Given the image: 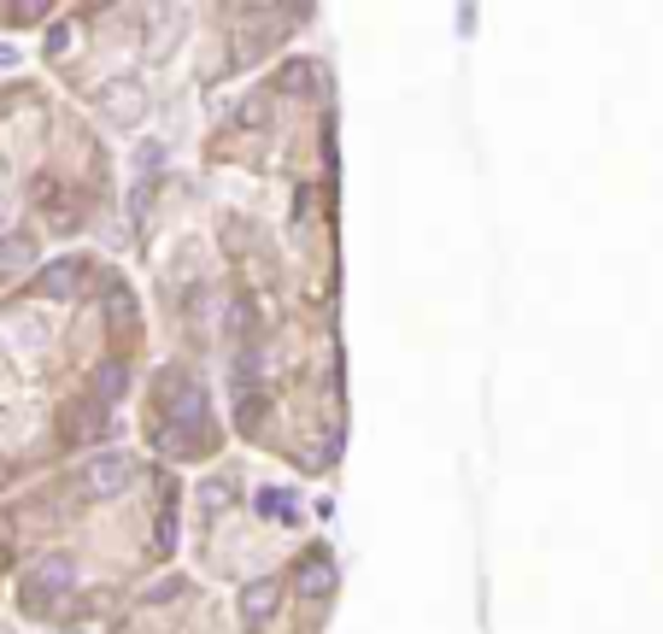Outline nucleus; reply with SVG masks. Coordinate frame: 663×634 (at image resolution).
Instances as JSON below:
<instances>
[{"label":"nucleus","mask_w":663,"mask_h":634,"mask_svg":"<svg viewBox=\"0 0 663 634\" xmlns=\"http://www.w3.org/2000/svg\"><path fill=\"white\" fill-rule=\"evenodd\" d=\"M71 582H77V570H71V558H48V565H36L30 575H24V587H18L24 611H48V599H60Z\"/></svg>","instance_id":"f257e3e1"},{"label":"nucleus","mask_w":663,"mask_h":634,"mask_svg":"<svg viewBox=\"0 0 663 634\" xmlns=\"http://www.w3.org/2000/svg\"><path fill=\"white\" fill-rule=\"evenodd\" d=\"M129 476H136V465H129L124 453H106L89 465V494H118V487H129Z\"/></svg>","instance_id":"f03ea898"},{"label":"nucleus","mask_w":663,"mask_h":634,"mask_svg":"<svg viewBox=\"0 0 663 634\" xmlns=\"http://www.w3.org/2000/svg\"><path fill=\"white\" fill-rule=\"evenodd\" d=\"M100 112H106L112 124H136L141 118V89L136 83H112V89H100Z\"/></svg>","instance_id":"7ed1b4c3"},{"label":"nucleus","mask_w":663,"mask_h":634,"mask_svg":"<svg viewBox=\"0 0 663 634\" xmlns=\"http://www.w3.org/2000/svg\"><path fill=\"white\" fill-rule=\"evenodd\" d=\"M294 587H299V594H306V599H323L329 587H335V565H329L323 553H306V565H299Z\"/></svg>","instance_id":"20e7f679"},{"label":"nucleus","mask_w":663,"mask_h":634,"mask_svg":"<svg viewBox=\"0 0 663 634\" xmlns=\"http://www.w3.org/2000/svg\"><path fill=\"white\" fill-rule=\"evenodd\" d=\"M277 594H282L277 582H253L247 594H241V617H247L253 629H265V623H270V611H277Z\"/></svg>","instance_id":"39448f33"},{"label":"nucleus","mask_w":663,"mask_h":634,"mask_svg":"<svg viewBox=\"0 0 663 634\" xmlns=\"http://www.w3.org/2000/svg\"><path fill=\"white\" fill-rule=\"evenodd\" d=\"M77 282H82V265H77V258H60V265H48V270L36 277V288H41V294H53V300L77 294Z\"/></svg>","instance_id":"423d86ee"},{"label":"nucleus","mask_w":663,"mask_h":634,"mask_svg":"<svg viewBox=\"0 0 663 634\" xmlns=\"http://www.w3.org/2000/svg\"><path fill=\"white\" fill-rule=\"evenodd\" d=\"M258 506H265V517H294V494H282V487H265V494H258Z\"/></svg>","instance_id":"0eeeda50"},{"label":"nucleus","mask_w":663,"mask_h":634,"mask_svg":"<svg viewBox=\"0 0 663 634\" xmlns=\"http://www.w3.org/2000/svg\"><path fill=\"white\" fill-rule=\"evenodd\" d=\"M229 499H235V487H229V482H206V487H200V511H218V506H229Z\"/></svg>","instance_id":"6e6552de"},{"label":"nucleus","mask_w":663,"mask_h":634,"mask_svg":"<svg viewBox=\"0 0 663 634\" xmlns=\"http://www.w3.org/2000/svg\"><path fill=\"white\" fill-rule=\"evenodd\" d=\"M306 83H317V71H311V65H288V71H282V89H294V94H311Z\"/></svg>","instance_id":"1a4fd4ad"},{"label":"nucleus","mask_w":663,"mask_h":634,"mask_svg":"<svg viewBox=\"0 0 663 634\" xmlns=\"http://www.w3.org/2000/svg\"><path fill=\"white\" fill-rule=\"evenodd\" d=\"M94 388H100V394H124V365H100V377H94Z\"/></svg>","instance_id":"9d476101"},{"label":"nucleus","mask_w":663,"mask_h":634,"mask_svg":"<svg viewBox=\"0 0 663 634\" xmlns=\"http://www.w3.org/2000/svg\"><path fill=\"white\" fill-rule=\"evenodd\" d=\"M0 258L7 265H30V241H0Z\"/></svg>","instance_id":"9b49d317"}]
</instances>
